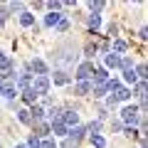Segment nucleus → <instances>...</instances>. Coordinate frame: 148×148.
I'll return each instance as SVG.
<instances>
[{
    "label": "nucleus",
    "mask_w": 148,
    "mask_h": 148,
    "mask_svg": "<svg viewBox=\"0 0 148 148\" xmlns=\"http://www.w3.org/2000/svg\"><path fill=\"white\" fill-rule=\"evenodd\" d=\"M27 69H30V74H37V77H47L49 74V64L45 62L42 57H35L30 64H27Z\"/></svg>",
    "instance_id": "39448f33"
},
{
    "label": "nucleus",
    "mask_w": 148,
    "mask_h": 148,
    "mask_svg": "<svg viewBox=\"0 0 148 148\" xmlns=\"http://www.w3.org/2000/svg\"><path fill=\"white\" fill-rule=\"evenodd\" d=\"M32 136L40 138V141L49 138V136H52V133H49V123H47V121H37V123H32Z\"/></svg>",
    "instance_id": "0eeeda50"
},
{
    "label": "nucleus",
    "mask_w": 148,
    "mask_h": 148,
    "mask_svg": "<svg viewBox=\"0 0 148 148\" xmlns=\"http://www.w3.org/2000/svg\"><path fill=\"white\" fill-rule=\"evenodd\" d=\"M133 72H136V77H138V79H143V82H146V77H148V67H146V64H136V67H133Z\"/></svg>",
    "instance_id": "c756f323"
},
{
    "label": "nucleus",
    "mask_w": 148,
    "mask_h": 148,
    "mask_svg": "<svg viewBox=\"0 0 148 148\" xmlns=\"http://www.w3.org/2000/svg\"><path fill=\"white\" fill-rule=\"evenodd\" d=\"M3 84H5V74L0 72V86H3Z\"/></svg>",
    "instance_id": "de8ad7c7"
},
{
    "label": "nucleus",
    "mask_w": 148,
    "mask_h": 148,
    "mask_svg": "<svg viewBox=\"0 0 148 148\" xmlns=\"http://www.w3.org/2000/svg\"><path fill=\"white\" fill-rule=\"evenodd\" d=\"M17 121L22 126H32V119H30V111L27 109H17Z\"/></svg>",
    "instance_id": "bb28decb"
},
{
    "label": "nucleus",
    "mask_w": 148,
    "mask_h": 148,
    "mask_svg": "<svg viewBox=\"0 0 148 148\" xmlns=\"http://www.w3.org/2000/svg\"><path fill=\"white\" fill-rule=\"evenodd\" d=\"M119 64H121V57L119 54H114V52H109V54H104V69L106 72H119Z\"/></svg>",
    "instance_id": "f8f14e48"
},
{
    "label": "nucleus",
    "mask_w": 148,
    "mask_h": 148,
    "mask_svg": "<svg viewBox=\"0 0 148 148\" xmlns=\"http://www.w3.org/2000/svg\"><path fill=\"white\" fill-rule=\"evenodd\" d=\"M119 121H121L123 126H133V128H136V123L141 121V111H138V106L126 104L121 109V119H119Z\"/></svg>",
    "instance_id": "f03ea898"
},
{
    "label": "nucleus",
    "mask_w": 148,
    "mask_h": 148,
    "mask_svg": "<svg viewBox=\"0 0 148 148\" xmlns=\"http://www.w3.org/2000/svg\"><path fill=\"white\" fill-rule=\"evenodd\" d=\"M77 54H79V47L74 42H64L57 47V52H54V62L57 64H74V59H77Z\"/></svg>",
    "instance_id": "f257e3e1"
},
{
    "label": "nucleus",
    "mask_w": 148,
    "mask_h": 148,
    "mask_svg": "<svg viewBox=\"0 0 148 148\" xmlns=\"http://www.w3.org/2000/svg\"><path fill=\"white\" fill-rule=\"evenodd\" d=\"M131 96H138V99H143V96H146V82H143V79H138L136 84H133Z\"/></svg>",
    "instance_id": "b1692460"
},
{
    "label": "nucleus",
    "mask_w": 148,
    "mask_h": 148,
    "mask_svg": "<svg viewBox=\"0 0 148 148\" xmlns=\"http://www.w3.org/2000/svg\"><path fill=\"white\" fill-rule=\"evenodd\" d=\"M20 96H22V101H25L27 106H32V104H37V94H35V91L30 89V86H27V89H22V91H20Z\"/></svg>",
    "instance_id": "4be33fe9"
},
{
    "label": "nucleus",
    "mask_w": 148,
    "mask_h": 148,
    "mask_svg": "<svg viewBox=\"0 0 148 148\" xmlns=\"http://www.w3.org/2000/svg\"><path fill=\"white\" fill-rule=\"evenodd\" d=\"M89 141H91L94 148H106V138L101 136V133H99V136H89Z\"/></svg>",
    "instance_id": "7c9ffc66"
},
{
    "label": "nucleus",
    "mask_w": 148,
    "mask_h": 148,
    "mask_svg": "<svg viewBox=\"0 0 148 148\" xmlns=\"http://www.w3.org/2000/svg\"><path fill=\"white\" fill-rule=\"evenodd\" d=\"M91 94H94V99H104L106 96V86L101 84V86H91Z\"/></svg>",
    "instance_id": "f704fd0d"
},
{
    "label": "nucleus",
    "mask_w": 148,
    "mask_h": 148,
    "mask_svg": "<svg viewBox=\"0 0 148 148\" xmlns=\"http://www.w3.org/2000/svg\"><path fill=\"white\" fill-rule=\"evenodd\" d=\"M15 96H20L17 86L12 84V82H5V84H3V99H8V101H15Z\"/></svg>",
    "instance_id": "2eb2a0df"
},
{
    "label": "nucleus",
    "mask_w": 148,
    "mask_h": 148,
    "mask_svg": "<svg viewBox=\"0 0 148 148\" xmlns=\"http://www.w3.org/2000/svg\"><path fill=\"white\" fill-rule=\"evenodd\" d=\"M57 148H74V143L67 138V141H62V146H57Z\"/></svg>",
    "instance_id": "49530a36"
},
{
    "label": "nucleus",
    "mask_w": 148,
    "mask_h": 148,
    "mask_svg": "<svg viewBox=\"0 0 148 148\" xmlns=\"http://www.w3.org/2000/svg\"><path fill=\"white\" fill-rule=\"evenodd\" d=\"M106 82H109V72H106L104 67H96L94 74H91V86H101V84H106Z\"/></svg>",
    "instance_id": "9b49d317"
},
{
    "label": "nucleus",
    "mask_w": 148,
    "mask_h": 148,
    "mask_svg": "<svg viewBox=\"0 0 148 148\" xmlns=\"http://www.w3.org/2000/svg\"><path fill=\"white\" fill-rule=\"evenodd\" d=\"M0 148H3V146H0Z\"/></svg>",
    "instance_id": "3c124183"
},
{
    "label": "nucleus",
    "mask_w": 148,
    "mask_h": 148,
    "mask_svg": "<svg viewBox=\"0 0 148 148\" xmlns=\"http://www.w3.org/2000/svg\"><path fill=\"white\" fill-rule=\"evenodd\" d=\"M0 96H3V86H0Z\"/></svg>",
    "instance_id": "8fccbe9b"
},
{
    "label": "nucleus",
    "mask_w": 148,
    "mask_h": 148,
    "mask_svg": "<svg viewBox=\"0 0 148 148\" xmlns=\"http://www.w3.org/2000/svg\"><path fill=\"white\" fill-rule=\"evenodd\" d=\"M30 84H32V74H30V69L25 67V69L15 77V86H17V91H22V89H27Z\"/></svg>",
    "instance_id": "6e6552de"
},
{
    "label": "nucleus",
    "mask_w": 148,
    "mask_h": 148,
    "mask_svg": "<svg viewBox=\"0 0 148 148\" xmlns=\"http://www.w3.org/2000/svg\"><path fill=\"white\" fill-rule=\"evenodd\" d=\"M17 20H20V25H22V27H35V12L22 10L20 15H17Z\"/></svg>",
    "instance_id": "a211bd4d"
},
{
    "label": "nucleus",
    "mask_w": 148,
    "mask_h": 148,
    "mask_svg": "<svg viewBox=\"0 0 148 148\" xmlns=\"http://www.w3.org/2000/svg\"><path fill=\"white\" fill-rule=\"evenodd\" d=\"M40 148H57V141L54 138H45V141H40Z\"/></svg>",
    "instance_id": "e433bc0d"
},
{
    "label": "nucleus",
    "mask_w": 148,
    "mask_h": 148,
    "mask_svg": "<svg viewBox=\"0 0 148 148\" xmlns=\"http://www.w3.org/2000/svg\"><path fill=\"white\" fill-rule=\"evenodd\" d=\"M15 148H27V146H25V143H17V146H15Z\"/></svg>",
    "instance_id": "09e8293b"
},
{
    "label": "nucleus",
    "mask_w": 148,
    "mask_h": 148,
    "mask_svg": "<svg viewBox=\"0 0 148 148\" xmlns=\"http://www.w3.org/2000/svg\"><path fill=\"white\" fill-rule=\"evenodd\" d=\"M27 111H30V119H32V123H37V121H45V106H42V104H32Z\"/></svg>",
    "instance_id": "4468645a"
},
{
    "label": "nucleus",
    "mask_w": 148,
    "mask_h": 148,
    "mask_svg": "<svg viewBox=\"0 0 148 148\" xmlns=\"http://www.w3.org/2000/svg\"><path fill=\"white\" fill-rule=\"evenodd\" d=\"M8 17H10V12H8V8H5V5H0V27L5 25V20H8Z\"/></svg>",
    "instance_id": "58836bf2"
},
{
    "label": "nucleus",
    "mask_w": 148,
    "mask_h": 148,
    "mask_svg": "<svg viewBox=\"0 0 148 148\" xmlns=\"http://www.w3.org/2000/svg\"><path fill=\"white\" fill-rule=\"evenodd\" d=\"M96 52H99V45H96V42H91V45H89V47H86V49H84V57H86V59H89V62H91V57H94V54H96Z\"/></svg>",
    "instance_id": "473e14b6"
},
{
    "label": "nucleus",
    "mask_w": 148,
    "mask_h": 148,
    "mask_svg": "<svg viewBox=\"0 0 148 148\" xmlns=\"http://www.w3.org/2000/svg\"><path fill=\"white\" fill-rule=\"evenodd\" d=\"M67 131H69V128L64 126V123L59 121V119H54V121H49V133H54V136H57V138L67 136Z\"/></svg>",
    "instance_id": "dca6fc26"
},
{
    "label": "nucleus",
    "mask_w": 148,
    "mask_h": 148,
    "mask_svg": "<svg viewBox=\"0 0 148 148\" xmlns=\"http://www.w3.org/2000/svg\"><path fill=\"white\" fill-rule=\"evenodd\" d=\"M59 121H62L67 128H74V126H79V114H77L74 109H62V114H59Z\"/></svg>",
    "instance_id": "423d86ee"
},
{
    "label": "nucleus",
    "mask_w": 148,
    "mask_h": 148,
    "mask_svg": "<svg viewBox=\"0 0 148 148\" xmlns=\"http://www.w3.org/2000/svg\"><path fill=\"white\" fill-rule=\"evenodd\" d=\"M109 47H111V52H114V54L123 57V52L128 49V42H126V40H121V37H116V40H114V42H111Z\"/></svg>",
    "instance_id": "f3484780"
},
{
    "label": "nucleus",
    "mask_w": 148,
    "mask_h": 148,
    "mask_svg": "<svg viewBox=\"0 0 148 148\" xmlns=\"http://www.w3.org/2000/svg\"><path fill=\"white\" fill-rule=\"evenodd\" d=\"M30 89L35 91L37 96H45V94H49V89H52V82H49V77H32Z\"/></svg>",
    "instance_id": "20e7f679"
},
{
    "label": "nucleus",
    "mask_w": 148,
    "mask_h": 148,
    "mask_svg": "<svg viewBox=\"0 0 148 148\" xmlns=\"http://www.w3.org/2000/svg\"><path fill=\"white\" fill-rule=\"evenodd\" d=\"M123 69H133V59L126 57V54L121 57V64H119V72H123Z\"/></svg>",
    "instance_id": "72a5a7b5"
},
{
    "label": "nucleus",
    "mask_w": 148,
    "mask_h": 148,
    "mask_svg": "<svg viewBox=\"0 0 148 148\" xmlns=\"http://www.w3.org/2000/svg\"><path fill=\"white\" fill-rule=\"evenodd\" d=\"M94 62H89V59H84V62L77 64V72H74V77H77V82H91V74H94Z\"/></svg>",
    "instance_id": "7ed1b4c3"
},
{
    "label": "nucleus",
    "mask_w": 148,
    "mask_h": 148,
    "mask_svg": "<svg viewBox=\"0 0 148 148\" xmlns=\"http://www.w3.org/2000/svg\"><path fill=\"white\" fill-rule=\"evenodd\" d=\"M49 82H54V86H67L69 82H72V77H69L67 69H54V74H52Z\"/></svg>",
    "instance_id": "1a4fd4ad"
},
{
    "label": "nucleus",
    "mask_w": 148,
    "mask_h": 148,
    "mask_svg": "<svg viewBox=\"0 0 148 148\" xmlns=\"http://www.w3.org/2000/svg\"><path fill=\"white\" fill-rule=\"evenodd\" d=\"M86 27H89L91 35H94V32H99V27H101V15H94V12H91V15L86 17Z\"/></svg>",
    "instance_id": "aec40b11"
},
{
    "label": "nucleus",
    "mask_w": 148,
    "mask_h": 148,
    "mask_svg": "<svg viewBox=\"0 0 148 148\" xmlns=\"http://www.w3.org/2000/svg\"><path fill=\"white\" fill-rule=\"evenodd\" d=\"M86 8H89L94 15H99V12L106 8V3H104V0H89V3H86Z\"/></svg>",
    "instance_id": "a878e982"
},
{
    "label": "nucleus",
    "mask_w": 148,
    "mask_h": 148,
    "mask_svg": "<svg viewBox=\"0 0 148 148\" xmlns=\"http://www.w3.org/2000/svg\"><path fill=\"white\" fill-rule=\"evenodd\" d=\"M74 94H79V96L91 94V82H77V86H74Z\"/></svg>",
    "instance_id": "5701e85b"
},
{
    "label": "nucleus",
    "mask_w": 148,
    "mask_h": 148,
    "mask_svg": "<svg viewBox=\"0 0 148 148\" xmlns=\"http://www.w3.org/2000/svg\"><path fill=\"white\" fill-rule=\"evenodd\" d=\"M111 131H114V133H121L123 131V123L119 121V119H116V121H111Z\"/></svg>",
    "instance_id": "ea45409f"
},
{
    "label": "nucleus",
    "mask_w": 148,
    "mask_h": 148,
    "mask_svg": "<svg viewBox=\"0 0 148 148\" xmlns=\"http://www.w3.org/2000/svg\"><path fill=\"white\" fill-rule=\"evenodd\" d=\"M86 133H89V136H99V133H101V121L86 123Z\"/></svg>",
    "instance_id": "c85d7f7f"
},
{
    "label": "nucleus",
    "mask_w": 148,
    "mask_h": 148,
    "mask_svg": "<svg viewBox=\"0 0 148 148\" xmlns=\"http://www.w3.org/2000/svg\"><path fill=\"white\" fill-rule=\"evenodd\" d=\"M106 32H109V35L114 37V40H116V32H119V27L114 25V22H111V25H106Z\"/></svg>",
    "instance_id": "a19ab883"
},
{
    "label": "nucleus",
    "mask_w": 148,
    "mask_h": 148,
    "mask_svg": "<svg viewBox=\"0 0 148 148\" xmlns=\"http://www.w3.org/2000/svg\"><path fill=\"white\" fill-rule=\"evenodd\" d=\"M8 69H12V59H10L8 52L0 49V72H8Z\"/></svg>",
    "instance_id": "393cba45"
},
{
    "label": "nucleus",
    "mask_w": 148,
    "mask_h": 148,
    "mask_svg": "<svg viewBox=\"0 0 148 148\" xmlns=\"http://www.w3.org/2000/svg\"><path fill=\"white\" fill-rule=\"evenodd\" d=\"M62 17H64L62 12H47V15H45V20H42V25H45V27H57Z\"/></svg>",
    "instance_id": "6ab92c4d"
},
{
    "label": "nucleus",
    "mask_w": 148,
    "mask_h": 148,
    "mask_svg": "<svg viewBox=\"0 0 148 148\" xmlns=\"http://www.w3.org/2000/svg\"><path fill=\"white\" fill-rule=\"evenodd\" d=\"M106 116H109V109H101V111H99V119H96V121H104Z\"/></svg>",
    "instance_id": "c03bdc74"
},
{
    "label": "nucleus",
    "mask_w": 148,
    "mask_h": 148,
    "mask_svg": "<svg viewBox=\"0 0 148 148\" xmlns=\"http://www.w3.org/2000/svg\"><path fill=\"white\" fill-rule=\"evenodd\" d=\"M54 30H57V32H67V30H69V20H67V17H62V20H59V25L54 27Z\"/></svg>",
    "instance_id": "4c0bfd02"
},
{
    "label": "nucleus",
    "mask_w": 148,
    "mask_h": 148,
    "mask_svg": "<svg viewBox=\"0 0 148 148\" xmlns=\"http://www.w3.org/2000/svg\"><path fill=\"white\" fill-rule=\"evenodd\" d=\"M138 82V77H136V72H133V69H123L121 72V84H136Z\"/></svg>",
    "instance_id": "412c9836"
},
{
    "label": "nucleus",
    "mask_w": 148,
    "mask_h": 148,
    "mask_svg": "<svg viewBox=\"0 0 148 148\" xmlns=\"http://www.w3.org/2000/svg\"><path fill=\"white\" fill-rule=\"evenodd\" d=\"M84 136H86V126H84V123H79V126H74V128H69V131H67V138L72 143L84 141Z\"/></svg>",
    "instance_id": "9d476101"
},
{
    "label": "nucleus",
    "mask_w": 148,
    "mask_h": 148,
    "mask_svg": "<svg viewBox=\"0 0 148 148\" xmlns=\"http://www.w3.org/2000/svg\"><path fill=\"white\" fill-rule=\"evenodd\" d=\"M25 146H27V148H40V138H35V136H27Z\"/></svg>",
    "instance_id": "c9c22d12"
},
{
    "label": "nucleus",
    "mask_w": 148,
    "mask_h": 148,
    "mask_svg": "<svg viewBox=\"0 0 148 148\" xmlns=\"http://www.w3.org/2000/svg\"><path fill=\"white\" fill-rule=\"evenodd\" d=\"M111 96L116 99V104H128V101L133 99V96H131V86H121V89H116Z\"/></svg>",
    "instance_id": "ddd939ff"
},
{
    "label": "nucleus",
    "mask_w": 148,
    "mask_h": 148,
    "mask_svg": "<svg viewBox=\"0 0 148 148\" xmlns=\"http://www.w3.org/2000/svg\"><path fill=\"white\" fill-rule=\"evenodd\" d=\"M138 37H141V40H148V30H146V27H141V30H138Z\"/></svg>",
    "instance_id": "a18cd8bd"
},
{
    "label": "nucleus",
    "mask_w": 148,
    "mask_h": 148,
    "mask_svg": "<svg viewBox=\"0 0 148 148\" xmlns=\"http://www.w3.org/2000/svg\"><path fill=\"white\" fill-rule=\"evenodd\" d=\"M45 8H47L49 12H62V3H59V0H49V3H45Z\"/></svg>",
    "instance_id": "2f4dec72"
},
{
    "label": "nucleus",
    "mask_w": 148,
    "mask_h": 148,
    "mask_svg": "<svg viewBox=\"0 0 148 148\" xmlns=\"http://www.w3.org/2000/svg\"><path fill=\"white\" fill-rule=\"evenodd\" d=\"M104 86H106V91H116V89H121L123 84H121V79H119V77H109V82H106Z\"/></svg>",
    "instance_id": "cd10ccee"
},
{
    "label": "nucleus",
    "mask_w": 148,
    "mask_h": 148,
    "mask_svg": "<svg viewBox=\"0 0 148 148\" xmlns=\"http://www.w3.org/2000/svg\"><path fill=\"white\" fill-rule=\"evenodd\" d=\"M114 106H119L116 99H114V96H106V109H114Z\"/></svg>",
    "instance_id": "79ce46f5"
},
{
    "label": "nucleus",
    "mask_w": 148,
    "mask_h": 148,
    "mask_svg": "<svg viewBox=\"0 0 148 148\" xmlns=\"http://www.w3.org/2000/svg\"><path fill=\"white\" fill-rule=\"evenodd\" d=\"M123 131H126V136H138V131L133 126H123Z\"/></svg>",
    "instance_id": "37998d69"
}]
</instances>
